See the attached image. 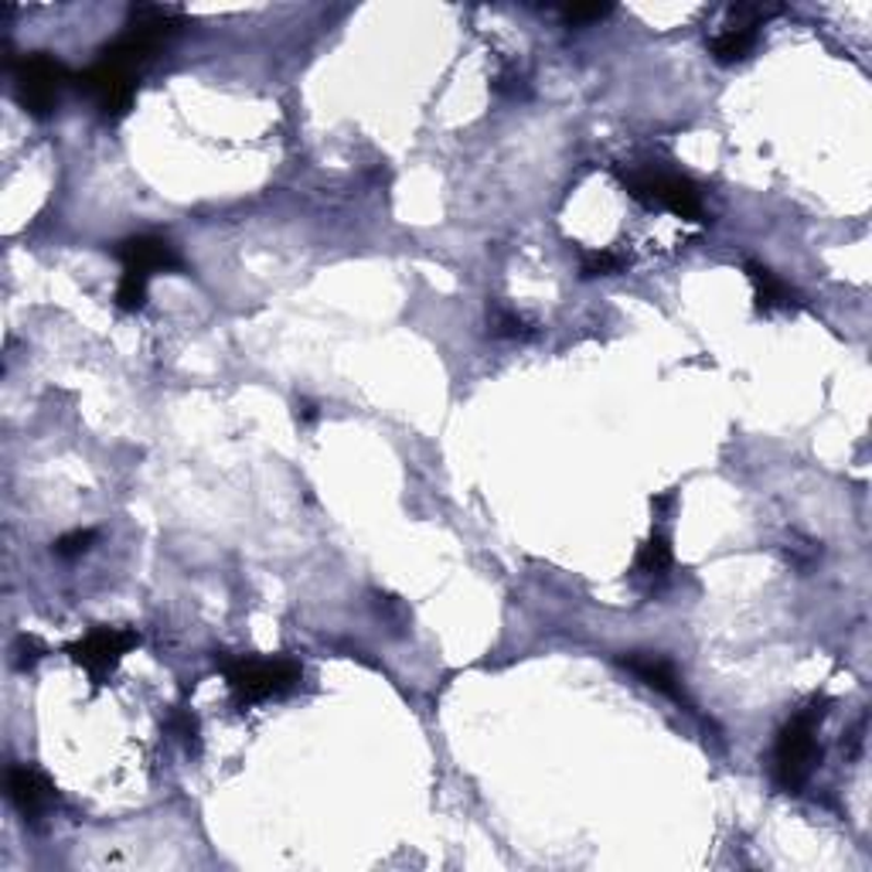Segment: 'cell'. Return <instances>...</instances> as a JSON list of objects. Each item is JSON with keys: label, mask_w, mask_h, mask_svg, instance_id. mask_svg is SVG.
I'll return each mask as SVG.
<instances>
[{"label": "cell", "mask_w": 872, "mask_h": 872, "mask_svg": "<svg viewBox=\"0 0 872 872\" xmlns=\"http://www.w3.org/2000/svg\"><path fill=\"white\" fill-rule=\"evenodd\" d=\"M76 85L96 103L103 119H123L137 100V72L106 55H100L85 72H79Z\"/></svg>", "instance_id": "5b68a950"}, {"label": "cell", "mask_w": 872, "mask_h": 872, "mask_svg": "<svg viewBox=\"0 0 872 872\" xmlns=\"http://www.w3.org/2000/svg\"><path fill=\"white\" fill-rule=\"evenodd\" d=\"M113 256L123 263V269L140 273V276H153V273H177L184 263L174 253V245L161 236H130L116 242Z\"/></svg>", "instance_id": "52a82bcc"}, {"label": "cell", "mask_w": 872, "mask_h": 872, "mask_svg": "<svg viewBox=\"0 0 872 872\" xmlns=\"http://www.w3.org/2000/svg\"><path fill=\"white\" fill-rule=\"evenodd\" d=\"M818 720H822V712H815V709L798 712L794 720L781 730V736H777L773 777L784 791H801L807 777H812L818 757H822L818 739H815Z\"/></svg>", "instance_id": "277c9868"}, {"label": "cell", "mask_w": 872, "mask_h": 872, "mask_svg": "<svg viewBox=\"0 0 872 872\" xmlns=\"http://www.w3.org/2000/svg\"><path fill=\"white\" fill-rule=\"evenodd\" d=\"M620 665H624L628 672H634L644 685H651L654 692H662L675 702H689V696H685L681 689V678L675 672V665L668 658H662V654H647V651H631L620 658Z\"/></svg>", "instance_id": "9c48e42d"}, {"label": "cell", "mask_w": 872, "mask_h": 872, "mask_svg": "<svg viewBox=\"0 0 872 872\" xmlns=\"http://www.w3.org/2000/svg\"><path fill=\"white\" fill-rule=\"evenodd\" d=\"M620 181H624L628 195L647 208H665L678 218H689V222L702 218V192L689 177L658 168H638V171H620Z\"/></svg>", "instance_id": "7a4b0ae2"}, {"label": "cell", "mask_w": 872, "mask_h": 872, "mask_svg": "<svg viewBox=\"0 0 872 872\" xmlns=\"http://www.w3.org/2000/svg\"><path fill=\"white\" fill-rule=\"evenodd\" d=\"M168 726H171V733H177L184 743H195V739H198V720H195L192 712H184V709L174 712Z\"/></svg>", "instance_id": "e0dca14e"}, {"label": "cell", "mask_w": 872, "mask_h": 872, "mask_svg": "<svg viewBox=\"0 0 872 872\" xmlns=\"http://www.w3.org/2000/svg\"><path fill=\"white\" fill-rule=\"evenodd\" d=\"M92 542H96V532H92V528H79V532L61 536V539L55 542V552H58V555H66V559H72V555H82Z\"/></svg>", "instance_id": "2e32d148"}, {"label": "cell", "mask_w": 872, "mask_h": 872, "mask_svg": "<svg viewBox=\"0 0 872 872\" xmlns=\"http://www.w3.org/2000/svg\"><path fill=\"white\" fill-rule=\"evenodd\" d=\"M18 651H21V658H18V668L24 672V668H31V665H35V662L42 658V651H45V647H42V644H38L35 638H21V641H18Z\"/></svg>", "instance_id": "d6986e66"}, {"label": "cell", "mask_w": 872, "mask_h": 872, "mask_svg": "<svg viewBox=\"0 0 872 872\" xmlns=\"http://www.w3.org/2000/svg\"><path fill=\"white\" fill-rule=\"evenodd\" d=\"M672 542L665 532H654L641 549H638V559H634V573L647 583H662L672 570Z\"/></svg>", "instance_id": "8fae6325"}, {"label": "cell", "mask_w": 872, "mask_h": 872, "mask_svg": "<svg viewBox=\"0 0 872 872\" xmlns=\"http://www.w3.org/2000/svg\"><path fill=\"white\" fill-rule=\"evenodd\" d=\"M147 303V276L123 269L119 287H116V307L119 310H140Z\"/></svg>", "instance_id": "4fadbf2b"}, {"label": "cell", "mask_w": 872, "mask_h": 872, "mask_svg": "<svg viewBox=\"0 0 872 872\" xmlns=\"http://www.w3.org/2000/svg\"><path fill=\"white\" fill-rule=\"evenodd\" d=\"M11 76H14L18 103L38 119L55 113V106L61 100V89L72 82L69 69L48 51H31V55L11 61Z\"/></svg>", "instance_id": "3957f363"}, {"label": "cell", "mask_w": 872, "mask_h": 872, "mask_svg": "<svg viewBox=\"0 0 872 872\" xmlns=\"http://www.w3.org/2000/svg\"><path fill=\"white\" fill-rule=\"evenodd\" d=\"M140 644V634L130 631V628H92L85 638H79L69 654H72V662L82 665L92 681L103 685V678L123 662V654L134 651Z\"/></svg>", "instance_id": "8992f818"}, {"label": "cell", "mask_w": 872, "mask_h": 872, "mask_svg": "<svg viewBox=\"0 0 872 872\" xmlns=\"http://www.w3.org/2000/svg\"><path fill=\"white\" fill-rule=\"evenodd\" d=\"M628 266V260L617 253V249H604V253H589L583 256V276H613Z\"/></svg>", "instance_id": "5bb4252c"}, {"label": "cell", "mask_w": 872, "mask_h": 872, "mask_svg": "<svg viewBox=\"0 0 872 872\" xmlns=\"http://www.w3.org/2000/svg\"><path fill=\"white\" fill-rule=\"evenodd\" d=\"M491 328H494V337H528V334H532V331H528V324H525V318L512 314V310H497Z\"/></svg>", "instance_id": "9a60e30c"}, {"label": "cell", "mask_w": 872, "mask_h": 872, "mask_svg": "<svg viewBox=\"0 0 872 872\" xmlns=\"http://www.w3.org/2000/svg\"><path fill=\"white\" fill-rule=\"evenodd\" d=\"M757 45V31H746V27H723L720 35L709 42V55L720 61V66H736L746 55L754 51Z\"/></svg>", "instance_id": "7c38bea8"}, {"label": "cell", "mask_w": 872, "mask_h": 872, "mask_svg": "<svg viewBox=\"0 0 872 872\" xmlns=\"http://www.w3.org/2000/svg\"><path fill=\"white\" fill-rule=\"evenodd\" d=\"M8 794L14 807L24 818H38L48 812V804L55 801V788L48 784V777L35 767H11L8 773Z\"/></svg>", "instance_id": "ba28073f"}, {"label": "cell", "mask_w": 872, "mask_h": 872, "mask_svg": "<svg viewBox=\"0 0 872 872\" xmlns=\"http://www.w3.org/2000/svg\"><path fill=\"white\" fill-rule=\"evenodd\" d=\"M746 276H750V284H754V290H757V303H760L764 310H791V307L798 303L794 290H791L777 273H770L767 266H760V263H746Z\"/></svg>", "instance_id": "30bf717a"}, {"label": "cell", "mask_w": 872, "mask_h": 872, "mask_svg": "<svg viewBox=\"0 0 872 872\" xmlns=\"http://www.w3.org/2000/svg\"><path fill=\"white\" fill-rule=\"evenodd\" d=\"M610 11H613V8H607V4H589V8H566L563 18L573 21V24H586V21H600V18H607Z\"/></svg>", "instance_id": "ac0fdd59"}, {"label": "cell", "mask_w": 872, "mask_h": 872, "mask_svg": "<svg viewBox=\"0 0 872 872\" xmlns=\"http://www.w3.org/2000/svg\"><path fill=\"white\" fill-rule=\"evenodd\" d=\"M215 665L226 672L229 689L242 705L287 696L303 675L294 658H215Z\"/></svg>", "instance_id": "6da1fadb"}]
</instances>
